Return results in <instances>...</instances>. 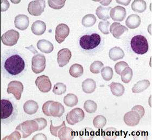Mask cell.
<instances>
[{
    "mask_svg": "<svg viewBox=\"0 0 152 140\" xmlns=\"http://www.w3.org/2000/svg\"><path fill=\"white\" fill-rule=\"evenodd\" d=\"M25 68V62L19 55L14 54L7 58L4 63V68L8 73L16 76L22 72Z\"/></svg>",
    "mask_w": 152,
    "mask_h": 140,
    "instance_id": "1",
    "label": "cell"
},
{
    "mask_svg": "<svg viewBox=\"0 0 152 140\" xmlns=\"http://www.w3.org/2000/svg\"><path fill=\"white\" fill-rule=\"evenodd\" d=\"M42 112L48 116L60 118L65 112V108L60 103L48 101L42 105Z\"/></svg>",
    "mask_w": 152,
    "mask_h": 140,
    "instance_id": "2",
    "label": "cell"
},
{
    "mask_svg": "<svg viewBox=\"0 0 152 140\" xmlns=\"http://www.w3.org/2000/svg\"><path fill=\"white\" fill-rule=\"evenodd\" d=\"M101 41V36L98 34L83 36L79 40V45L84 50H92L98 47Z\"/></svg>",
    "mask_w": 152,
    "mask_h": 140,
    "instance_id": "3",
    "label": "cell"
},
{
    "mask_svg": "<svg viewBox=\"0 0 152 140\" xmlns=\"http://www.w3.org/2000/svg\"><path fill=\"white\" fill-rule=\"evenodd\" d=\"M130 45L132 50L137 54H145L148 50L147 40L142 35H136L133 37Z\"/></svg>",
    "mask_w": 152,
    "mask_h": 140,
    "instance_id": "4",
    "label": "cell"
},
{
    "mask_svg": "<svg viewBox=\"0 0 152 140\" xmlns=\"http://www.w3.org/2000/svg\"><path fill=\"white\" fill-rule=\"evenodd\" d=\"M15 109L12 102L8 100H1V118L2 122H9L14 117Z\"/></svg>",
    "mask_w": 152,
    "mask_h": 140,
    "instance_id": "5",
    "label": "cell"
},
{
    "mask_svg": "<svg viewBox=\"0 0 152 140\" xmlns=\"http://www.w3.org/2000/svg\"><path fill=\"white\" fill-rule=\"evenodd\" d=\"M39 124L35 120L23 122L18 125L16 128V130L21 133L23 139L28 137L34 132L39 131Z\"/></svg>",
    "mask_w": 152,
    "mask_h": 140,
    "instance_id": "6",
    "label": "cell"
},
{
    "mask_svg": "<svg viewBox=\"0 0 152 140\" xmlns=\"http://www.w3.org/2000/svg\"><path fill=\"white\" fill-rule=\"evenodd\" d=\"M46 67V57L44 55L37 54L32 57V69L35 74L44 71Z\"/></svg>",
    "mask_w": 152,
    "mask_h": 140,
    "instance_id": "7",
    "label": "cell"
},
{
    "mask_svg": "<svg viewBox=\"0 0 152 140\" xmlns=\"http://www.w3.org/2000/svg\"><path fill=\"white\" fill-rule=\"evenodd\" d=\"M20 38V34L15 30L11 29L4 33L1 36V41L7 46H13L16 45Z\"/></svg>",
    "mask_w": 152,
    "mask_h": 140,
    "instance_id": "8",
    "label": "cell"
},
{
    "mask_svg": "<svg viewBox=\"0 0 152 140\" xmlns=\"http://www.w3.org/2000/svg\"><path fill=\"white\" fill-rule=\"evenodd\" d=\"M85 118V113L82 109L76 108L71 110L66 115V121L70 125H75Z\"/></svg>",
    "mask_w": 152,
    "mask_h": 140,
    "instance_id": "9",
    "label": "cell"
},
{
    "mask_svg": "<svg viewBox=\"0 0 152 140\" xmlns=\"http://www.w3.org/2000/svg\"><path fill=\"white\" fill-rule=\"evenodd\" d=\"M45 6V1H33L29 3L28 12L33 16H40L44 12Z\"/></svg>",
    "mask_w": 152,
    "mask_h": 140,
    "instance_id": "10",
    "label": "cell"
},
{
    "mask_svg": "<svg viewBox=\"0 0 152 140\" xmlns=\"http://www.w3.org/2000/svg\"><path fill=\"white\" fill-rule=\"evenodd\" d=\"M23 91V86L21 82L18 81H13L8 85L7 92L8 94H13L17 100H20L21 97V94Z\"/></svg>",
    "mask_w": 152,
    "mask_h": 140,
    "instance_id": "11",
    "label": "cell"
},
{
    "mask_svg": "<svg viewBox=\"0 0 152 140\" xmlns=\"http://www.w3.org/2000/svg\"><path fill=\"white\" fill-rule=\"evenodd\" d=\"M70 29L67 25L61 23L57 26L56 29V40L59 44L63 42L65 38L69 35Z\"/></svg>",
    "mask_w": 152,
    "mask_h": 140,
    "instance_id": "12",
    "label": "cell"
},
{
    "mask_svg": "<svg viewBox=\"0 0 152 140\" xmlns=\"http://www.w3.org/2000/svg\"><path fill=\"white\" fill-rule=\"evenodd\" d=\"M35 84L42 92H49L52 88L51 81L49 77L46 75L38 77L35 80Z\"/></svg>",
    "mask_w": 152,
    "mask_h": 140,
    "instance_id": "13",
    "label": "cell"
},
{
    "mask_svg": "<svg viewBox=\"0 0 152 140\" xmlns=\"http://www.w3.org/2000/svg\"><path fill=\"white\" fill-rule=\"evenodd\" d=\"M72 57V53L69 49L64 48L58 53L57 61L59 66L63 67L69 62Z\"/></svg>",
    "mask_w": 152,
    "mask_h": 140,
    "instance_id": "14",
    "label": "cell"
},
{
    "mask_svg": "<svg viewBox=\"0 0 152 140\" xmlns=\"http://www.w3.org/2000/svg\"><path fill=\"white\" fill-rule=\"evenodd\" d=\"M110 16L114 21H124L126 16V10L122 6H116L111 8L110 12Z\"/></svg>",
    "mask_w": 152,
    "mask_h": 140,
    "instance_id": "15",
    "label": "cell"
},
{
    "mask_svg": "<svg viewBox=\"0 0 152 140\" xmlns=\"http://www.w3.org/2000/svg\"><path fill=\"white\" fill-rule=\"evenodd\" d=\"M141 118L139 114L134 110L128 112L124 116L125 123L129 126H135L139 123Z\"/></svg>",
    "mask_w": 152,
    "mask_h": 140,
    "instance_id": "16",
    "label": "cell"
},
{
    "mask_svg": "<svg viewBox=\"0 0 152 140\" xmlns=\"http://www.w3.org/2000/svg\"><path fill=\"white\" fill-rule=\"evenodd\" d=\"M14 25L16 28L21 30H25L28 27L29 25L28 17L23 14L17 15L15 18Z\"/></svg>",
    "mask_w": 152,
    "mask_h": 140,
    "instance_id": "17",
    "label": "cell"
},
{
    "mask_svg": "<svg viewBox=\"0 0 152 140\" xmlns=\"http://www.w3.org/2000/svg\"><path fill=\"white\" fill-rule=\"evenodd\" d=\"M128 29L127 27L121 25L120 23L114 22L110 26L109 30L114 38L119 39L122 35L128 31Z\"/></svg>",
    "mask_w": 152,
    "mask_h": 140,
    "instance_id": "18",
    "label": "cell"
},
{
    "mask_svg": "<svg viewBox=\"0 0 152 140\" xmlns=\"http://www.w3.org/2000/svg\"><path fill=\"white\" fill-rule=\"evenodd\" d=\"M76 133L70 128L67 127L66 126L61 128L58 131V137L60 140H72L75 136Z\"/></svg>",
    "mask_w": 152,
    "mask_h": 140,
    "instance_id": "19",
    "label": "cell"
},
{
    "mask_svg": "<svg viewBox=\"0 0 152 140\" xmlns=\"http://www.w3.org/2000/svg\"><path fill=\"white\" fill-rule=\"evenodd\" d=\"M37 48L39 51L46 54H49L53 51L54 47L52 43L46 40H40L37 42Z\"/></svg>",
    "mask_w": 152,
    "mask_h": 140,
    "instance_id": "20",
    "label": "cell"
},
{
    "mask_svg": "<svg viewBox=\"0 0 152 140\" xmlns=\"http://www.w3.org/2000/svg\"><path fill=\"white\" fill-rule=\"evenodd\" d=\"M31 29L34 34L37 36L42 35L46 29V23L40 20L36 21L32 24Z\"/></svg>",
    "mask_w": 152,
    "mask_h": 140,
    "instance_id": "21",
    "label": "cell"
},
{
    "mask_svg": "<svg viewBox=\"0 0 152 140\" xmlns=\"http://www.w3.org/2000/svg\"><path fill=\"white\" fill-rule=\"evenodd\" d=\"M111 8L110 6L105 7V6H99L96 9V14L98 16V19H102L103 21H107L110 18V12Z\"/></svg>",
    "mask_w": 152,
    "mask_h": 140,
    "instance_id": "22",
    "label": "cell"
},
{
    "mask_svg": "<svg viewBox=\"0 0 152 140\" xmlns=\"http://www.w3.org/2000/svg\"><path fill=\"white\" fill-rule=\"evenodd\" d=\"M141 21V18L139 15L132 14L128 17L126 21V25L129 28H137L140 25Z\"/></svg>",
    "mask_w": 152,
    "mask_h": 140,
    "instance_id": "23",
    "label": "cell"
},
{
    "mask_svg": "<svg viewBox=\"0 0 152 140\" xmlns=\"http://www.w3.org/2000/svg\"><path fill=\"white\" fill-rule=\"evenodd\" d=\"M39 109L37 102L33 100L27 101L23 105L24 112L28 115H33L35 114Z\"/></svg>",
    "mask_w": 152,
    "mask_h": 140,
    "instance_id": "24",
    "label": "cell"
},
{
    "mask_svg": "<svg viewBox=\"0 0 152 140\" xmlns=\"http://www.w3.org/2000/svg\"><path fill=\"white\" fill-rule=\"evenodd\" d=\"M109 55L111 60L114 61H116L124 58V53L121 48L118 47H115L114 48H111L109 51Z\"/></svg>",
    "mask_w": 152,
    "mask_h": 140,
    "instance_id": "25",
    "label": "cell"
},
{
    "mask_svg": "<svg viewBox=\"0 0 152 140\" xmlns=\"http://www.w3.org/2000/svg\"><path fill=\"white\" fill-rule=\"evenodd\" d=\"M96 88L95 81L91 79H88L83 81L82 89L83 92L86 94H91L94 92Z\"/></svg>",
    "mask_w": 152,
    "mask_h": 140,
    "instance_id": "26",
    "label": "cell"
},
{
    "mask_svg": "<svg viewBox=\"0 0 152 140\" xmlns=\"http://www.w3.org/2000/svg\"><path fill=\"white\" fill-rule=\"evenodd\" d=\"M109 87L110 88V90L113 94L117 97H120L123 95L124 92V87L121 83L113 82L110 84H109Z\"/></svg>",
    "mask_w": 152,
    "mask_h": 140,
    "instance_id": "27",
    "label": "cell"
},
{
    "mask_svg": "<svg viewBox=\"0 0 152 140\" xmlns=\"http://www.w3.org/2000/svg\"><path fill=\"white\" fill-rule=\"evenodd\" d=\"M150 84V82L148 80H143L139 81L133 87L132 92L134 93L143 92L148 88Z\"/></svg>",
    "mask_w": 152,
    "mask_h": 140,
    "instance_id": "28",
    "label": "cell"
},
{
    "mask_svg": "<svg viewBox=\"0 0 152 140\" xmlns=\"http://www.w3.org/2000/svg\"><path fill=\"white\" fill-rule=\"evenodd\" d=\"M146 8L147 4L145 1L135 0L132 4V9L137 13H143L146 10Z\"/></svg>",
    "mask_w": 152,
    "mask_h": 140,
    "instance_id": "29",
    "label": "cell"
},
{
    "mask_svg": "<svg viewBox=\"0 0 152 140\" xmlns=\"http://www.w3.org/2000/svg\"><path fill=\"white\" fill-rule=\"evenodd\" d=\"M79 136L80 140H92L95 136V133L91 128L86 127L80 131Z\"/></svg>",
    "mask_w": 152,
    "mask_h": 140,
    "instance_id": "30",
    "label": "cell"
},
{
    "mask_svg": "<svg viewBox=\"0 0 152 140\" xmlns=\"http://www.w3.org/2000/svg\"><path fill=\"white\" fill-rule=\"evenodd\" d=\"M83 68L79 64H74L70 67L69 70L70 75L75 78H78L81 76L83 74Z\"/></svg>",
    "mask_w": 152,
    "mask_h": 140,
    "instance_id": "31",
    "label": "cell"
},
{
    "mask_svg": "<svg viewBox=\"0 0 152 140\" xmlns=\"http://www.w3.org/2000/svg\"><path fill=\"white\" fill-rule=\"evenodd\" d=\"M102 136L105 140H115L118 136L117 130L114 128H108L103 131Z\"/></svg>",
    "mask_w": 152,
    "mask_h": 140,
    "instance_id": "32",
    "label": "cell"
},
{
    "mask_svg": "<svg viewBox=\"0 0 152 140\" xmlns=\"http://www.w3.org/2000/svg\"><path fill=\"white\" fill-rule=\"evenodd\" d=\"M64 102L65 105L70 107H72L77 105L78 99L77 96L73 94H68L64 98Z\"/></svg>",
    "mask_w": 152,
    "mask_h": 140,
    "instance_id": "33",
    "label": "cell"
},
{
    "mask_svg": "<svg viewBox=\"0 0 152 140\" xmlns=\"http://www.w3.org/2000/svg\"><path fill=\"white\" fill-rule=\"evenodd\" d=\"M133 70L130 67H127L121 73V79L124 83H128L133 77Z\"/></svg>",
    "mask_w": 152,
    "mask_h": 140,
    "instance_id": "34",
    "label": "cell"
},
{
    "mask_svg": "<svg viewBox=\"0 0 152 140\" xmlns=\"http://www.w3.org/2000/svg\"><path fill=\"white\" fill-rule=\"evenodd\" d=\"M96 18L93 14H88L84 16L82 19V23L85 27H91L96 22Z\"/></svg>",
    "mask_w": 152,
    "mask_h": 140,
    "instance_id": "35",
    "label": "cell"
},
{
    "mask_svg": "<svg viewBox=\"0 0 152 140\" xmlns=\"http://www.w3.org/2000/svg\"><path fill=\"white\" fill-rule=\"evenodd\" d=\"M93 124L96 128L102 129L107 124V119L102 115H98L94 119Z\"/></svg>",
    "mask_w": 152,
    "mask_h": 140,
    "instance_id": "36",
    "label": "cell"
},
{
    "mask_svg": "<svg viewBox=\"0 0 152 140\" xmlns=\"http://www.w3.org/2000/svg\"><path fill=\"white\" fill-rule=\"evenodd\" d=\"M102 76L107 81L111 80L113 76V70L111 67H105L102 68L101 70Z\"/></svg>",
    "mask_w": 152,
    "mask_h": 140,
    "instance_id": "37",
    "label": "cell"
},
{
    "mask_svg": "<svg viewBox=\"0 0 152 140\" xmlns=\"http://www.w3.org/2000/svg\"><path fill=\"white\" fill-rule=\"evenodd\" d=\"M97 104L92 100L86 101L84 105V108L86 111L90 114L95 113L97 110Z\"/></svg>",
    "mask_w": 152,
    "mask_h": 140,
    "instance_id": "38",
    "label": "cell"
},
{
    "mask_svg": "<svg viewBox=\"0 0 152 140\" xmlns=\"http://www.w3.org/2000/svg\"><path fill=\"white\" fill-rule=\"evenodd\" d=\"M104 67L103 64L99 61H96L94 62L90 67V70L92 73H99L101 71L102 68Z\"/></svg>",
    "mask_w": 152,
    "mask_h": 140,
    "instance_id": "39",
    "label": "cell"
},
{
    "mask_svg": "<svg viewBox=\"0 0 152 140\" xmlns=\"http://www.w3.org/2000/svg\"><path fill=\"white\" fill-rule=\"evenodd\" d=\"M65 2V0H48V4L52 8L58 10L60 9L64 6Z\"/></svg>",
    "mask_w": 152,
    "mask_h": 140,
    "instance_id": "40",
    "label": "cell"
},
{
    "mask_svg": "<svg viewBox=\"0 0 152 140\" xmlns=\"http://www.w3.org/2000/svg\"><path fill=\"white\" fill-rule=\"evenodd\" d=\"M66 92V86L63 83H57L54 86L53 92L54 94L60 95Z\"/></svg>",
    "mask_w": 152,
    "mask_h": 140,
    "instance_id": "41",
    "label": "cell"
},
{
    "mask_svg": "<svg viewBox=\"0 0 152 140\" xmlns=\"http://www.w3.org/2000/svg\"><path fill=\"white\" fill-rule=\"evenodd\" d=\"M110 24L109 21H101L99 22L98 25V29L103 34L107 35L110 33Z\"/></svg>",
    "mask_w": 152,
    "mask_h": 140,
    "instance_id": "42",
    "label": "cell"
},
{
    "mask_svg": "<svg viewBox=\"0 0 152 140\" xmlns=\"http://www.w3.org/2000/svg\"><path fill=\"white\" fill-rule=\"evenodd\" d=\"M127 67H128V64H127L126 62L121 61L115 64V70L117 74L121 75V72Z\"/></svg>",
    "mask_w": 152,
    "mask_h": 140,
    "instance_id": "43",
    "label": "cell"
},
{
    "mask_svg": "<svg viewBox=\"0 0 152 140\" xmlns=\"http://www.w3.org/2000/svg\"><path fill=\"white\" fill-rule=\"evenodd\" d=\"M51 127H50V132H51V134L52 135H53L56 137H58V131L60 129V128L63 127V126H65V122L64 121L62 123V124H61L60 126H57V127H54L53 125V123H52V121H51Z\"/></svg>",
    "mask_w": 152,
    "mask_h": 140,
    "instance_id": "44",
    "label": "cell"
},
{
    "mask_svg": "<svg viewBox=\"0 0 152 140\" xmlns=\"http://www.w3.org/2000/svg\"><path fill=\"white\" fill-rule=\"evenodd\" d=\"M22 135L20 134V132L17 131V130L14 131L13 133L10 135L8 136H6L3 139V140H20L22 137Z\"/></svg>",
    "mask_w": 152,
    "mask_h": 140,
    "instance_id": "45",
    "label": "cell"
},
{
    "mask_svg": "<svg viewBox=\"0 0 152 140\" xmlns=\"http://www.w3.org/2000/svg\"><path fill=\"white\" fill-rule=\"evenodd\" d=\"M34 120L38 122L39 124V131H42V129L45 128L48 125L47 120L45 119L44 118H35Z\"/></svg>",
    "mask_w": 152,
    "mask_h": 140,
    "instance_id": "46",
    "label": "cell"
},
{
    "mask_svg": "<svg viewBox=\"0 0 152 140\" xmlns=\"http://www.w3.org/2000/svg\"><path fill=\"white\" fill-rule=\"evenodd\" d=\"M132 110H134L137 112L140 115V117L141 118L143 117L145 111V109L142 106L140 105H136L134 106L133 108L132 109Z\"/></svg>",
    "mask_w": 152,
    "mask_h": 140,
    "instance_id": "47",
    "label": "cell"
},
{
    "mask_svg": "<svg viewBox=\"0 0 152 140\" xmlns=\"http://www.w3.org/2000/svg\"><path fill=\"white\" fill-rule=\"evenodd\" d=\"M1 11L2 12H6L7 10L10 7V3L8 1L6 0H3L1 1Z\"/></svg>",
    "mask_w": 152,
    "mask_h": 140,
    "instance_id": "48",
    "label": "cell"
},
{
    "mask_svg": "<svg viewBox=\"0 0 152 140\" xmlns=\"http://www.w3.org/2000/svg\"><path fill=\"white\" fill-rule=\"evenodd\" d=\"M32 140H47V137L43 134H38L35 135L32 138Z\"/></svg>",
    "mask_w": 152,
    "mask_h": 140,
    "instance_id": "49",
    "label": "cell"
},
{
    "mask_svg": "<svg viewBox=\"0 0 152 140\" xmlns=\"http://www.w3.org/2000/svg\"><path fill=\"white\" fill-rule=\"evenodd\" d=\"M130 1H131L130 0H129V1H118V0H117L116 1L117 3H120V4H122V5H124V6L128 5L130 3Z\"/></svg>",
    "mask_w": 152,
    "mask_h": 140,
    "instance_id": "50",
    "label": "cell"
},
{
    "mask_svg": "<svg viewBox=\"0 0 152 140\" xmlns=\"http://www.w3.org/2000/svg\"><path fill=\"white\" fill-rule=\"evenodd\" d=\"M98 1L103 6H108L110 3H111L112 1L109 0V1Z\"/></svg>",
    "mask_w": 152,
    "mask_h": 140,
    "instance_id": "51",
    "label": "cell"
}]
</instances>
